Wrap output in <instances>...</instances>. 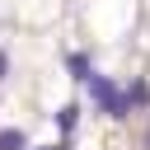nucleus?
Returning <instances> with one entry per match:
<instances>
[{"label":"nucleus","mask_w":150,"mask_h":150,"mask_svg":"<svg viewBox=\"0 0 150 150\" xmlns=\"http://www.w3.org/2000/svg\"><path fill=\"white\" fill-rule=\"evenodd\" d=\"M5 75H9V56L0 52V80H5Z\"/></svg>","instance_id":"obj_6"},{"label":"nucleus","mask_w":150,"mask_h":150,"mask_svg":"<svg viewBox=\"0 0 150 150\" xmlns=\"http://www.w3.org/2000/svg\"><path fill=\"white\" fill-rule=\"evenodd\" d=\"M127 103H131V108H145V103H150V84H145V80H131V84H127Z\"/></svg>","instance_id":"obj_3"},{"label":"nucleus","mask_w":150,"mask_h":150,"mask_svg":"<svg viewBox=\"0 0 150 150\" xmlns=\"http://www.w3.org/2000/svg\"><path fill=\"white\" fill-rule=\"evenodd\" d=\"M89 89H94V98H98V108L108 112V117H127L131 112V103H127V94L108 80V75H89Z\"/></svg>","instance_id":"obj_1"},{"label":"nucleus","mask_w":150,"mask_h":150,"mask_svg":"<svg viewBox=\"0 0 150 150\" xmlns=\"http://www.w3.org/2000/svg\"><path fill=\"white\" fill-rule=\"evenodd\" d=\"M66 70H70V80H89V75H94V66H89L84 52H70V56H66Z\"/></svg>","instance_id":"obj_2"},{"label":"nucleus","mask_w":150,"mask_h":150,"mask_svg":"<svg viewBox=\"0 0 150 150\" xmlns=\"http://www.w3.org/2000/svg\"><path fill=\"white\" fill-rule=\"evenodd\" d=\"M0 150H28V136H23L19 127H5V131H0Z\"/></svg>","instance_id":"obj_5"},{"label":"nucleus","mask_w":150,"mask_h":150,"mask_svg":"<svg viewBox=\"0 0 150 150\" xmlns=\"http://www.w3.org/2000/svg\"><path fill=\"white\" fill-rule=\"evenodd\" d=\"M38 150H70V145H66V141H61V145H38Z\"/></svg>","instance_id":"obj_7"},{"label":"nucleus","mask_w":150,"mask_h":150,"mask_svg":"<svg viewBox=\"0 0 150 150\" xmlns=\"http://www.w3.org/2000/svg\"><path fill=\"white\" fill-rule=\"evenodd\" d=\"M145 145H150V141H145Z\"/></svg>","instance_id":"obj_8"},{"label":"nucleus","mask_w":150,"mask_h":150,"mask_svg":"<svg viewBox=\"0 0 150 150\" xmlns=\"http://www.w3.org/2000/svg\"><path fill=\"white\" fill-rule=\"evenodd\" d=\"M56 127H61V131H66V136H70V131H75V127H80V103H66V108H61V112H56Z\"/></svg>","instance_id":"obj_4"}]
</instances>
